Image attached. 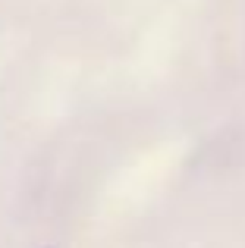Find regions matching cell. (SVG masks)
<instances>
[{
  "instance_id": "6da1fadb",
  "label": "cell",
  "mask_w": 245,
  "mask_h": 248,
  "mask_svg": "<svg viewBox=\"0 0 245 248\" xmlns=\"http://www.w3.org/2000/svg\"><path fill=\"white\" fill-rule=\"evenodd\" d=\"M44 248H47V245H44Z\"/></svg>"
}]
</instances>
